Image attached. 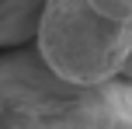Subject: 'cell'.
<instances>
[{
  "mask_svg": "<svg viewBox=\"0 0 132 129\" xmlns=\"http://www.w3.org/2000/svg\"><path fill=\"white\" fill-rule=\"evenodd\" d=\"M35 56L66 84H104L122 73L132 21H111L87 0H42L35 18Z\"/></svg>",
  "mask_w": 132,
  "mask_h": 129,
  "instance_id": "obj_2",
  "label": "cell"
},
{
  "mask_svg": "<svg viewBox=\"0 0 132 129\" xmlns=\"http://www.w3.org/2000/svg\"><path fill=\"white\" fill-rule=\"evenodd\" d=\"M87 4L111 21H132V0H87Z\"/></svg>",
  "mask_w": 132,
  "mask_h": 129,
  "instance_id": "obj_4",
  "label": "cell"
},
{
  "mask_svg": "<svg viewBox=\"0 0 132 129\" xmlns=\"http://www.w3.org/2000/svg\"><path fill=\"white\" fill-rule=\"evenodd\" d=\"M0 129H132V77L104 84H66L35 49L0 52Z\"/></svg>",
  "mask_w": 132,
  "mask_h": 129,
  "instance_id": "obj_1",
  "label": "cell"
},
{
  "mask_svg": "<svg viewBox=\"0 0 132 129\" xmlns=\"http://www.w3.org/2000/svg\"><path fill=\"white\" fill-rule=\"evenodd\" d=\"M118 77H132V42H129V52H125V63H122V73Z\"/></svg>",
  "mask_w": 132,
  "mask_h": 129,
  "instance_id": "obj_5",
  "label": "cell"
},
{
  "mask_svg": "<svg viewBox=\"0 0 132 129\" xmlns=\"http://www.w3.org/2000/svg\"><path fill=\"white\" fill-rule=\"evenodd\" d=\"M42 0H0V49L31 42Z\"/></svg>",
  "mask_w": 132,
  "mask_h": 129,
  "instance_id": "obj_3",
  "label": "cell"
}]
</instances>
